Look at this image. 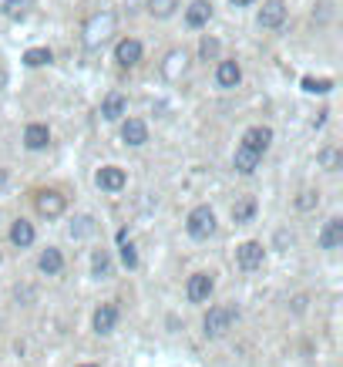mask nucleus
Here are the masks:
<instances>
[{"label": "nucleus", "mask_w": 343, "mask_h": 367, "mask_svg": "<svg viewBox=\"0 0 343 367\" xmlns=\"http://www.w3.org/2000/svg\"><path fill=\"white\" fill-rule=\"evenodd\" d=\"M121 263H125L128 270H135V266H138V253H135L132 239H125V243H121Z\"/></svg>", "instance_id": "7c9ffc66"}, {"label": "nucleus", "mask_w": 343, "mask_h": 367, "mask_svg": "<svg viewBox=\"0 0 343 367\" xmlns=\"http://www.w3.org/2000/svg\"><path fill=\"white\" fill-rule=\"evenodd\" d=\"M185 229H188L192 239H209L215 233V212L209 206H195L188 212V219H185Z\"/></svg>", "instance_id": "f03ea898"}, {"label": "nucleus", "mask_w": 343, "mask_h": 367, "mask_svg": "<svg viewBox=\"0 0 343 367\" xmlns=\"http://www.w3.org/2000/svg\"><path fill=\"white\" fill-rule=\"evenodd\" d=\"M253 0H233V7H249Z\"/></svg>", "instance_id": "72a5a7b5"}, {"label": "nucleus", "mask_w": 343, "mask_h": 367, "mask_svg": "<svg viewBox=\"0 0 343 367\" xmlns=\"http://www.w3.org/2000/svg\"><path fill=\"white\" fill-rule=\"evenodd\" d=\"M37 266H41V273H48V276H57V273L64 270V256H61V250H57V246H48V250L41 253Z\"/></svg>", "instance_id": "a211bd4d"}, {"label": "nucleus", "mask_w": 343, "mask_h": 367, "mask_svg": "<svg viewBox=\"0 0 343 367\" xmlns=\"http://www.w3.org/2000/svg\"><path fill=\"white\" fill-rule=\"evenodd\" d=\"M34 206H37V212L44 216V219H57L61 212H64V196L61 192H54V189H44V192H37V199H34Z\"/></svg>", "instance_id": "39448f33"}, {"label": "nucleus", "mask_w": 343, "mask_h": 367, "mask_svg": "<svg viewBox=\"0 0 343 367\" xmlns=\"http://www.w3.org/2000/svg\"><path fill=\"white\" fill-rule=\"evenodd\" d=\"M286 21V3L283 0H266L263 7H259V27H283Z\"/></svg>", "instance_id": "1a4fd4ad"}, {"label": "nucleus", "mask_w": 343, "mask_h": 367, "mask_svg": "<svg viewBox=\"0 0 343 367\" xmlns=\"http://www.w3.org/2000/svg\"><path fill=\"white\" fill-rule=\"evenodd\" d=\"M263 256H266L263 243H242V246L236 250V263H239V270H246V273L259 270V266H263Z\"/></svg>", "instance_id": "423d86ee"}, {"label": "nucleus", "mask_w": 343, "mask_h": 367, "mask_svg": "<svg viewBox=\"0 0 343 367\" xmlns=\"http://www.w3.org/2000/svg\"><path fill=\"white\" fill-rule=\"evenodd\" d=\"M199 54H202V61H215V54H219V41H215V37H202Z\"/></svg>", "instance_id": "c756f323"}, {"label": "nucleus", "mask_w": 343, "mask_h": 367, "mask_svg": "<svg viewBox=\"0 0 343 367\" xmlns=\"http://www.w3.org/2000/svg\"><path fill=\"white\" fill-rule=\"evenodd\" d=\"M48 142H51V131H48V125H27L24 145L30 149V152H41V149H48Z\"/></svg>", "instance_id": "f3484780"}, {"label": "nucleus", "mask_w": 343, "mask_h": 367, "mask_svg": "<svg viewBox=\"0 0 343 367\" xmlns=\"http://www.w3.org/2000/svg\"><path fill=\"white\" fill-rule=\"evenodd\" d=\"M125 111H128V98H125L121 91H111V95H105V102H101V118H108V122H118Z\"/></svg>", "instance_id": "f8f14e48"}, {"label": "nucleus", "mask_w": 343, "mask_h": 367, "mask_svg": "<svg viewBox=\"0 0 343 367\" xmlns=\"http://www.w3.org/2000/svg\"><path fill=\"white\" fill-rule=\"evenodd\" d=\"M175 10H179V0H148V14H152V17H159V21L172 17Z\"/></svg>", "instance_id": "5701e85b"}, {"label": "nucleus", "mask_w": 343, "mask_h": 367, "mask_svg": "<svg viewBox=\"0 0 343 367\" xmlns=\"http://www.w3.org/2000/svg\"><path fill=\"white\" fill-rule=\"evenodd\" d=\"M317 203H320L317 192H300V199H296V206H300V209H313Z\"/></svg>", "instance_id": "2f4dec72"}, {"label": "nucleus", "mask_w": 343, "mask_h": 367, "mask_svg": "<svg viewBox=\"0 0 343 367\" xmlns=\"http://www.w3.org/2000/svg\"><path fill=\"white\" fill-rule=\"evenodd\" d=\"M209 17H212V3H209V0H192V3H188V10H185V24H188V27L209 24Z\"/></svg>", "instance_id": "4468645a"}, {"label": "nucleus", "mask_w": 343, "mask_h": 367, "mask_svg": "<svg viewBox=\"0 0 343 367\" xmlns=\"http://www.w3.org/2000/svg\"><path fill=\"white\" fill-rule=\"evenodd\" d=\"M78 367H98V364H78Z\"/></svg>", "instance_id": "c9c22d12"}, {"label": "nucleus", "mask_w": 343, "mask_h": 367, "mask_svg": "<svg viewBox=\"0 0 343 367\" xmlns=\"http://www.w3.org/2000/svg\"><path fill=\"white\" fill-rule=\"evenodd\" d=\"M91 273H95V276H111V256H108V250H95Z\"/></svg>", "instance_id": "b1692460"}, {"label": "nucleus", "mask_w": 343, "mask_h": 367, "mask_svg": "<svg viewBox=\"0 0 343 367\" xmlns=\"http://www.w3.org/2000/svg\"><path fill=\"white\" fill-rule=\"evenodd\" d=\"M330 88H333L330 78H303V91H310V95H326Z\"/></svg>", "instance_id": "bb28decb"}, {"label": "nucleus", "mask_w": 343, "mask_h": 367, "mask_svg": "<svg viewBox=\"0 0 343 367\" xmlns=\"http://www.w3.org/2000/svg\"><path fill=\"white\" fill-rule=\"evenodd\" d=\"M212 290H215L212 273H192V276H188V287H185V297H188L192 303H206L212 297Z\"/></svg>", "instance_id": "20e7f679"}, {"label": "nucleus", "mask_w": 343, "mask_h": 367, "mask_svg": "<svg viewBox=\"0 0 343 367\" xmlns=\"http://www.w3.org/2000/svg\"><path fill=\"white\" fill-rule=\"evenodd\" d=\"M340 246H343V219L333 216V219H326V226L320 233V250H340Z\"/></svg>", "instance_id": "9d476101"}, {"label": "nucleus", "mask_w": 343, "mask_h": 367, "mask_svg": "<svg viewBox=\"0 0 343 367\" xmlns=\"http://www.w3.org/2000/svg\"><path fill=\"white\" fill-rule=\"evenodd\" d=\"M215 81H219V88H236L239 81H242V68H239V61H219Z\"/></svg>", "instance_id": "2eb2a0df"}, {"label": "nucleus", "mask_w": 343, "mask_h": 367, "mask_svg": "<svg viewBox=\"0 0 343 367\" xmlns=\"http://www.w3.org/2000/svg\"><path fill=\"white\" fill-rule=\"evenodd\" d=\"M10 243H14L17 250H27V246L34 243V226H30L27 219H17V223L10 226Z\"/></svg>", "instance_id": "6ab92c4d"}, {"label": "nucleus", "mask_w": 343, "mask_h": 367, "mask_svg": "<svg viewBox=\"0 0 343 367\" xmlns=\"http://www.w3.org/2000/svg\"><path fill=\"white\" fill-rule=\"evenodd\" d=\"M320 165H323L326 172H337V169H340V152H337V149H323V152H320Z\"/></svg>", "instance_id": "cd10ccee"}, {"label": "nucleus", "mask_w": 343, "mask_h": 367, "mask_svg": "<svg viewBox=\"0 0 343 367\" xmlns=\"http://www.w3.org/2000/svg\"><path fill=\"white\" fill-rule=\"evenodd\" d=\"M115 323H118V307H115V303H101V307L95 310V330H98V334H111Z\"/></svg>", "instance_id": "dca6fc26"}, {"label": "nucleus", "mask_w": 343, "mask_h": 367, "mask_svg": "<svg viewBox=\"0 0 343 367\" xmlns=\"http://www.w3.org/2000/svg\"><path fill=\"white\" fill-rule=\"evenodd\" d=\"M111 34H115V14L111 10H98L84 21V44L88 48H101Z\"/></svg>", "instance_id": "f257e3e1"}, {"label": "nucleus", "mask_w": 343, "mask_h": 367, "mask_svg": "<svg viewBox=\"0 0 343 367\" xmlns=\"http://www.w3.org/2000/svg\"><path fill=\"white\" fill-rule=\"evenodd\" d=\"M269 145H273V129H266V125H256V129H249L246 135H242V149L256 152L259 158L266 156Z\"/></svg>", "instance_id": "0eeeda50"}, {"label": "nucleus", "mask_w": 343, "mask_h": 367, "mask_svg": "<svg viewBox=\"0 0 343 367\" xmlns=\"http://www.w3.org/2000/svg\"><path fill=\"white\" fill-rule=\"evenodd\" d=\"M3 88H7V68L0 64V91H3Z\"/></svg>", "instance_id": "473e14b6"}, {"label": "nucleus", "mask_w": 343, "mask_h": 367, "mask_svg": "<svg viewBox=\"0 0 343 367\" xmlns=\"http://www.w3.org/2000/svg\"><path fill=\"white\" fill-rule=\"evenodd\" d=\"M24 64L27 68H44V64H51V51L48 48H30L24 54Z\"/></svg>", "instance_id": "393cba45"}, {"label": "nucleus", "mask_w": 343, "mask_h": 367, "mask_svg": "<svg viewBox=\"0 0 343 367\" xmlns=\"http://www.w3.org/2000/svg\"><path fill=\"white\" fill-rule=\"evenodd\" d=\"M185 51H168V57H165V64H161V75L168 81H175V78H182V71H185Z\"/></svg>", "instance_id": "aec40b11"}, {"label": "nucleus", "mask_w": 343, "mask_h": 367, "mask_svg": "<svg viewBox=\"0 0 343 367\" xmlns=\"http://www.w3.org/2000/svg\"><path fill=\"white\" fill-rule=\"evenodd\" d=\"M115 61H118L121 68H135V64L141 61V44H138L135 37L118 41V48H115Z\"/></svg>", "instance_id": "9b49d317"}, {"label": "nucleus", "mask_w": 343, "mask_h": 367, "mask_svg": "<svg viewBox=\"0 0 343 367\" xmlns=\"http://www.w3.org/2000/svg\"><path fill=\"white\" fill-rule=\"evenodd\" d=\"M233 165H236V172H242V176H253V172H256V165H259V156L239 145L236 156H233Z\"/></svg>", "instance_id": "412c9836"}, {"label": "nucleus", "mask_w": 343, "mask_h": 367, "mask_svg": "<svg viewBox=\"0 0 343 367\" xmlns=\"http://www.w3.org/2000/svg\"><path fill=\"white\" fill-rule=\"evenodd\" d=\"M256 216V199L253 196H239L233 203V223H249Z\"/></svg>", "instance_id": "4be33fe9"}, {"label": "nucleus", "mask_w": 343, "mask_h": 367, "mask_svg": "<svg viewBox=\"0 0 343 367\" xmlns=\"http://www.w3.org/2000/svg\"><path fill=\"white\" fill-rule=\"evenodd\" d=\"M95 182H98V189H105V192H121L128 179H125V169H118V165H105V169H98Z\"/></svg>", "instance_id": "6e6552de"}, {"label": "nucleus", "mask_w": 343, "mask_h": 367, "mask_svg": "<svg viewBox=\"0 0 343 367\" xmlns=\"http://www.w3.org/2000/svg\"><path fill=\"white\" fill-rule=\"evenodd\" d=\"M75 223H78V226H71V236H91V233H95V219H91V216H81V219H75Z\"/></svg>", "instance_id": "c85d7f7f"}, {"label": "nucleus", "mask_w": 343, "mask_h": 367, "mask_svg": "<svg viewBox=\"0 0 343 367\" xmlns=\"http://www.w3.org/2000/svg\"><path fill=\"white\" fill-rule=\"evenodd\" d=\"M30 3H34V0H10V3L3 7V17H10V21H24L27 10H30Z\"/></svg>", "instance_id": "a878e982"}, {"label": "nucleus", "mask_w": 343, "mask_h": 367, "mask_svg": "<svg viewBox=\"0 0 343 367\" xmlns=\"http://www.w3.org/2000/svg\"><path fill=\"white\" fill-rule=\"evenodd\" d=\"M121 138H125V145H145L148 142V125L141 118H128L121 125Z\"/></svg>", "instance_id": "ddd939ff"}, {"label": "nucleus", "mask_w": 343, "mask_h": 367, "mask_svg": "<svg viewBox=\"0 0 343 367\" xmlns=\"http://www.w3.org/2000/svg\"><path fill=\"white\" fill-rule=\"evenodd\" d=\"M236 307H212L206 320H202V327H206V337H222L229 327H233V320H236Z\"/></svg>", "instance_id": "7ed1b4c3"}, {"label": "nucleus", "mask_w": 343, "mask_h": 367, "mask_svg": "<svg viewBox=\"0 0 343 367\" xmlns=\"http://www.w3.org/2000/svg\"><path fill=\"white\" fill-rule=\"evenodd\" d=\"M7 3H10V0H0V14H3V7H7Z\"/></svg>", "instance_id": "f704fd0d"}]
</instances>
